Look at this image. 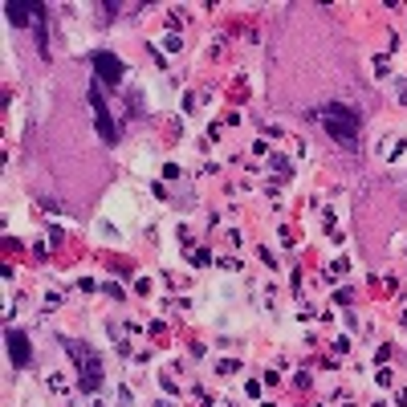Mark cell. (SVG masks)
<instances>
[{
	"label": "cell",
	"instance_id": "obj_5",
	"mask_svg": "<svg viewBox=\"0 0 407 407\" xmlns=\"http://www.w3.org/2000/svg\"><path fill=\"white\" fill-rule=\"evenodd\" d=\"M8 355L17 366H29V338L21 330H8Z\"/></svg>",
	"mask_w": 407,
	"mask_h": 407
},
{
	"label": "cell",
	"instance_id": "obj_3",
	"mask_svg": "<svg viewBox=\"0 0 407 407\" xmlns=\"http://www.w3.org/2000/svg\"><path fill=\"white\" fill-rule=\"evenodd\" d=\"M90 106H94V118H98V135L106 138V143H114V138H118V127L110 123V110H106V102H102V90H98V86L90 90Z\"/></svg>",
	"mask_w": 407,
	"mask_h": 407
},
{
	"label": "cell",
	"instance_id": "obj_2",
	"mask_svg": "<svg viewBox=\"0 0 407 407\" xmlns=\"http://www.w3.org/2000/svg\"><path fill=\"white\" fill-rule=\"evenodd\" d=\"M70 351H74V359L78 362H86V379H82V387H86V391H98V387H102V362L94 359L86 346H78V342H70Z\"/></svg>",
	"mask_w": 407,
	"mask_h": 407
},
{
	"label": "cell",
	"instance_id": "obj_1",
	"mask_svg": "<svg viewBox=\"0 0 407 407\" xmlns=\"http://www.w3.org/2000/svg\"><path fill=\"white\" fill-rule=\"evenodd\" d=\"M322 123H326V131L330 138H338L342 147H359V114L351 110V106H342V102H330L326 110H322Z\"/></svg>",
	"mask_w": 407,
	"mask_h": 407
},
{
	"label": "cell",
	"instance_id": "obj_4",
	"mask_svg": "<svg viewBox=\"0 0 407 407\" xmlns=\"http://www.w3.org/2000/svg\"><path fill=\"white\" fill-rule=\"evenodd\" d=\"M94 70H98L110 86L123 78V61H118V57H110V53H94Z\"/></svg>",
	"mask_w": 407,
	"mask_h": 407
},
{
	"label": "cell",
	"instance_id": "obj_6",
	"mask_svg": "<svg viewBox=\"0 0 407 407\" xmlns=\"http://www.w3.org/2000/svg\"><path fill=\"white\" fill-rule=\"evenodd\" d=\"M4 12H8L12 25H29V21H33V4H25V0H8Z\"/></svg>",
	"mask_w": 407,
	"mask_h": 407
}]
</instances>
